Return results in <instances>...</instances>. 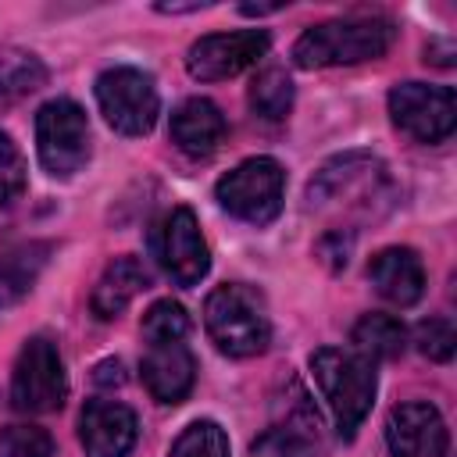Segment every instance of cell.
I'll return each mask as SVG.
<instances>
[{"label": "cell", "instance_id": "obj_12", "mask_svg": "<svg viewBox=\"0 0 457 457\" xmlns=\"http://www.w3.org/2000/svg\"><path fill=\"white\" fill-rule=\"evenodd\" d=\"M136 436L139 421L132 407L118 400H89L79 414V443L86 457H129Z\"/></svg>", "mask_w": 457, "mask_h": 457}, {"label": "cell", "instance_id": "obj_25", "mask_svg": "<svg viewBox=\"0 0 457 457\" xmlns=\"http://www.w3.org/2000/svg\"><path fill=\"white\" fill-rule=\"evenodd\" d=\"M414 343H418V350H421L428 361H450V357H453V346H457L453 321H450V318H425V321L414 328Z\"/></svg>", "mask_w": 457, "mask_h": 457}, {"label": "cell", "instance_id": "obj_23", "mask_svg": "<svg viewBox=\"0 0 457 457\" xmlns=\"http://www.w3.org/2000/svg\"><path fill=\"white\" fill-rule=\"evenodd\" d=\"M143 339L146 343H171V339H186L189 332V314L182 303L175 300H157L146 314H143V325H139Z\"/></svg>", "mask_w": 457, "mask_h": 457}, {"label": "cell", "instance_id": "obj_22", "mask_svg": "<svg viewBox=\"0 0 457 457\" xmlns=\"http://www.w3.org/2000/svg\"><path fill=\"white\" fill-rule=\"evenodd\" d=\"M168 457H228V436L218 421H189L182 436L171 443Z\"/></svg>", "mask_w": 457, "mask_h": 457}, {"label": "cell", "instance_id": "obj_1", "mask_svg": "<svg viewBox=\"0 0 457 457\" xmlns=\"http://www.w3.org/2000/svg\"><path fill=\"white\" fill-rule=\"evenodd\" d=\"M396 43V25L378 14H350L311 25L293 43L296 68H336V64H361L378 61Z\"/></svg>", "mask_w": 457, "mask_h": 457}, {"label": "cell", "instance_id": "obj_13", "mask_svg": "<svg viewBox=\"0 0 457 457\" xmlns=\"http://www.w3.org/2000/svg\"><path fill=\"white\" fill-rule=\"evenodd\" d=\"M139 378L157 403H182L196 382V357L186 339L171 343H146L139 361Z\"/></svg>", "mask_w": 457, "mask_h": 457}, {"label": "cell", "instance_id": "obj_28", "mask_svg": "<svg viewBox=\"0 0 457 457\" xmlns=\"http://www.w3.org/2000/svg\"><path fill=\"white\" fill-rule=\"evenodd\" d=\"M278 7H282V4H243L239 11H243V14H268V11H278Z\"/></svg>", "mask_w": 457, "mask_h": 457}, {"label": "cell", "instance_id": "obj_26", "mask_svg": "<svg viewBox=\"0 0 457 457\" xmlns=\"http://www.w3.org/2000/svg\"><path fill=\"white\" fill-rule=\"evenodd\" d=\"M21 189H25V157L18 143L7 132H0V211L11 200H18Z\"/></svg>", "mask_w": 457, "mask_h": 457}, {"label": "cell", "instance_id": "obj_6", "mask_svg": "<svg viewBox=\"0 0 457 457\" xmlns=\"http://www.w3.org/2000/svg\"><path fill=\"white\" fill-rule=\"evenodd\" d=\"M36 150H39V164L54 179L75 175L89 161L86 111L68 96H57V100L43 104L36 111Z\"/></svg>", "mask_w": 457, "mask_h": 457}, {"label": "cell", "instance_id": "obj_17", "mask_svg": "<svg viewBox=\"0 0 457 457\" xmlns=\"http://www.w3.org/2000/svg\"><path fill=\"white\" fill-rule=\"evenodd\" d=\"M250 457H321L318 414L300 411V414L271 425L261 439H253Z\"/></svg>", "mask_w": 457, "mask_h": 457}, {"label": "cell", "instance_id": "obj_21", "mask_svg": "<svg viewBox=\"0 0 457 457\" xmlns=\"http://www.w3.org/2000/svg\"><path fill=\"white\" fill-rule=\"evenodd\" d=\"M39 253H43L39 246H29V250L4 253V257H0V307L21 300V296L32 289L36 271H39V264H43Z\"/></svg>", "mask_w": 457, "mask_h": 457}, {"label": "cell", "instance_id": "obj_3", "mask_svg": "<svg viewBox=\"0 0 457 457\" xmlns=\"http://www.w3.org/2000/svg\"><path fill=\"white\" fill-rule=\"evenodd\" d=\"M204 328L225 357H257L271 343V321L257 289L225 282L204 303Z\"/></svg>", "mask_w": 457, "mask_h": 457}, {"label": "cell", "instance_id": "obj_11", "mask_svg": "<svg viewBox=\"0 0 457 457\" xmlns=\"http://www.w3.org/2000/svg\"><path fill=\"white\" fill-rule=\"evenodd\" d=\"M450 432L443 414L425 400L396 403L386 418V450L389 457H446Z\"/></svg>", "mask_w": 457, "mask_h": 457}, {"label": "cell", "instance_id": "obj_10", "mask_svg": "<svg viewBox=\"0 0 457 457\" xmlns=\"http://www.w3.org/2000/svg\"><path fill=\"white\" fill-rule=\"evenodd\" d=\"M157 257H161V268L168 271V278L175 286H186V289L196 286L211 271V253H207V243L200 236L196 214L189 207H175L161 221Z\"/></svg>", "mask_w": 457, "mask_h": 457}, {"label": "cell", "instance_id": "obj_27", "mask_svg": "<svg viewBox=\"0 0 457 457\" xmlns=\"http://www.w3.org/2000/svg\"><path fill=\"white\" fill-rule=\"evenodd\" d=\"M200 7H207V4H157V11H164V14H182V11H200Z\"/></svg>", "mask_w": 457, "mask_h": 457}, {"label": "cell", "instance_id": "obj_8", "mask_svg": "<svg viewBox=\"0 0 457 457\" xmlns=\"http://www.w3.org/2000/svg\"><path fill=\"white\" fill-rule=\"evenodd\" d=\"M389 118L418 143H443L457 125V100L450 86L400 82L389 89Z\"/></svg>", "mask_w": 457, "mask_h": 457}, {"label": "cell", "instance_id": "obj_14", "mask_svg": "<svg viewBox=\"0 0 457 457\" xmlns=\"http://www.w3.org/2000/svg\"><path fill=\"white\" fill-rule=\"evenodd\" d=\"M225 136H228V121L221 107L207 96H189L171 111V143L193 161L211 157L225 143Z\"/></svg>", "mask_w": 457, "mask_h": 457}, {"label": "cell", "instance_id": "obj_15", "mask_svg": "<svg viewBox=\"0 0 457 457\" xmlns=\"http://www.w3.org/2000/svg\"><path fill=\"white\" fill-rule=\"evenodd\" d=\"M368 282L382 300L396 307H411L425 293V264L411 246H386L371 257Z\"/></svg>", "mask_w": 457, "mask_h": 457}, {"label": "cell", "instance_id": "obj_4", "mask_svg": "<svg viewBox=\"0 0 457 457\" xmlns=\"http://www.w3.org/2000/svg\"><path fill=\"white\" fill-rule=\"evenodd\" d=\"M214 200L221 211L246 225H268L278 218L286 200V171L275 157H246L232 171H225L214 186Z\"/></svg>", "mask_w": 457, "mask_h": 457}, {"label": "cell", "instance_id": "obj_7", "mask_svg": "<svg viewBox=\"0 0 457 457\" xmlns=\"http://www.w3.org/2000/svg\"><path fill=\"white\" fill-rule=\"evenodd\" d=\"M96 104L107 125L121 136H146L157 121L161 96L146 71L139 68H107L96 79Z\"/></svg>", "mask_w": 457, "mask_h": 457}, {"label": "cell", "instance_id": "obj_24", "mask_svg": "<svg viewBox=\"0 0 457 457\" xmlns=\"http://www.w3.org/2000/svg\"><path fill=\"white\" fill-rule=\"evenodd\" d=\"M0 457H54V439L39 425L14 421L0 428Z\"/></svg>", "mask_w": 457, "mask_h": 457}, {"label": "cell", "instance_id": "obj_9", "mask_svg": "<svg viewBox=\"0 0 457 457\" xmlns=\"http://www.w3.org/2000/svg\"><path fill=\"white\" fill-rule=\"evenodd\" d=\"M268 46H271V39L264 29L200 36L186 54V68L200 82H221V79H232V75L253 68L268 54Z\"/></svg>", "mask_w": 457, "mask_h": 457}, {"label": "cell", "instance_id": "obj_5", "mask_svg": "<svg viewBox=\"0 0 457 457\" xmlns=\"http://www.w3.org/2000/svg\"><path fill=\"white\" fill-rule=\"evenodd\" d=\"M68 396L64 361L54 339L29 336L11 371V407L21 414H50Z\"/></svg>", "mask_w": 457, "mask_h": 457}, {"label": "cell", "instance_id": "obj_20", "mask_svg": "<svg viewBox=\"0 0 457 457\" xmlns=\"http://www.w3.org/2000/svg\"><path fill=\"white\" fill-rule=\"evenodd\" d=\"M246 100H250V111L257 118L282 121L289 114V107H293V82H289V75L282 68H264V71L253 75Z\"/></svg>", "mask_w": 457, "mask_h": 457}, {"label": "cell", "instance_id": "obj_18", "mask_svg": "<svg viewBox=\"0 0 457 457\" xmlns=\"http://www.w3.org/2000/svg\"><path fill=\"white\" fill-rule=\"evenodd\" d=\"M350 339H353V350L361 357H368L371 364L375 361H396L407 350V328L393 314H364L353 325Z\"/></svg>", "mask_w": 457, "mask_h": 457}, {"label": "cell", "instance_id": "obj_2", "mask_svg": "<svg viewBox=\"0 0 457 457\" xmlns=\"http://www.w3.org/2000/svg\"><path fill=\"white\" fill-rule=\"evenodd\" d=\"M311 371H314V382H318L325 407L336 421V432L343 439H353L371 411V400H375V386H378L375 364L368 357H361L357 350L321 346L311 353Z\"/></svg>", "mask_w": 457, "mask_h": 457}, {"label": "cell", "instance_id": "obj_16", "mask_svg": "<svg viewBox=\"0 0 457 457\" xmlns=\"http://www.w3.org/2000/svg\"><path fill=\"white\" fill-rule=\"evenodd\" d=\"M143 289H150V271H146V264H143L139 257L125 253V257H114V261L104 268L100 282L93 286L89 307H93V314H96L100 321H111V318H118Z\"/></svg>", "mask_w": 457, "mask_h": 457}, {"label": "cell", "instance_id": "obj_19", "mask_svg": "<svg viewBox=\"0 0 457 457\" xmlns=\"http://www.w3.org/2000/svg\"><path fill=\"white\" fill-rule=\"evenodd\" d=\"M43 79H46V68L36 54L0 46V111L11 107L14 100H21L25 93L39 89Z\"/></svg>", "mask_w": 457, "mask_h": 457}]
</instances>
